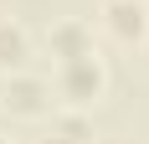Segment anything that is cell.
I'll use <instances>...</instances> for the list:
<instances>
[{
  "label": "cell",
  "instance_id": "cell-5",
  "mask_svg": "<svg viewBox=\"0 0 149 144\" xmlns=\"http://www.w3.org/2000/svg\"><path fill=\"white\" fill-rule=\"evenodd\" d=\"M31 62V31L15 21V15H0V72H26Z\"/></svg>",
  "mask_w": 149,
  "mask_h": 144
},
{
  "label": "cell",
  "instance_id": "cell-3",
  "mask_svg": "<svg viewBox=\"0 0 149 144\" xmlns=\"http://www.w3.org/2000/svg\"><path fill=\"white\" fill-rule=\"evenodd\" d=\"M46 52L57 57V67L88 57V52H98V46H93V26L82 21V15H62V21H52V26H46Z\"/></svg>",
  "mask_w": 149,
  "mask_h": 144
},
{
  "label": "cell",
  "instance_id": "cell-2",
  "mask_svg": "<svg viewBox=\"0 0 149 144\" xmlns=\"http://www.w3.org/2000/svg\"><path fill=\"white\" fill-rule=\"evenodd\" d=\"M0 108L10 118H26V124H41L52 113V82L36 77V72H10L0 82Z\"/></svg>",
  "mask_w": 149,
  "mask_h": 144
},
{
  "label": "cell",
  "instance_id": "cell-7",
  "mask_svg": "<svg viewBox=\"0 0 149 144\" xmlns=\"http://www.w3.org/2000/svg\"><path fill=\"white\" fill-rule=\"evenodd\" d=\"M0 144H15V139H10V134H0Z\"/></svg>",
  "mask_w": 149,
  "mask_h": 144
},
{
  "label": "cell",
  "instance_id": "cell-1",
  "mask_svg": "<svg viewBox=\"0 0 149 144\" xmlns=\"http://www.w3.org/2000/svg\"><path fill=\"white\" fill-rule=\"evenodd\" d=\"M103 93H108V62L98 57V52H88V57L57 67V98L67 103V108L88 113L93 103H103Z\"/></svg>",
  "mask_w": 149,
  "mask_h": 144
},
{
  "label": "cell",
  "instance_id": "cell-6",
  "mask_svg": "<svg viewBox=\"0 0 149 144\" xmlns=\"http://www.w3.org/2000/svg\"><path fill=\"white\" fill-rule=\"evenodd\" d=\"M46 144H93V118L77 113V108L52 113V134H46Z\"/></svg>",
  "mask_w": 149,
  "mask_h": 144
},
{
  "label": "cell",
  "instance_id": "cell-4",
  "mask_svg": "<svg viewBox=\"0 0 149 144\" xmlns=\"http://www.w3.org/2000/svg\"><path fill=\"white\" fill-rule=\"evenodd\" d=\"M103 26L123 46H139L149 36V0H103Z\"/></svg>",
  "mask_w": 149,
  "mask_h": 144
}]
</instances>
